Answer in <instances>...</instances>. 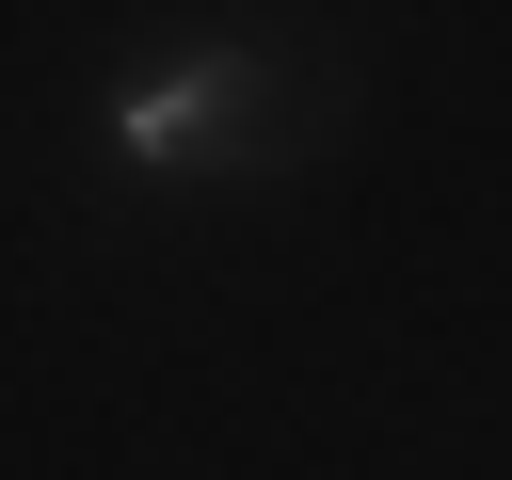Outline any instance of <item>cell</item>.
<instances>
[{
	"mask_svg": "<svg viewBox=\"0 0 512 480\" xmlns=\"http://www.w3.org/2000/svg\"><path fill=\"white\" fill-rule=\"evenodd\" d=\"M224 128H256V64L240 48H208V64H176V80H144L128 112H112V160H144V176H176L192 144H224Z\"/></svg>",
	"mask_w": 512,
	"mask_h": 480,
	"instance_id": "1",
	"label": "cell"
}]
</instances>
